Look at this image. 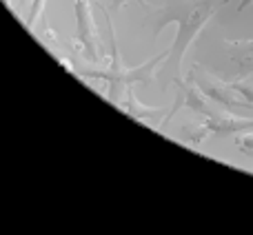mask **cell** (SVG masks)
Masks as SVG:
<instances>
[{"mask_svg":"<svg viewBox=\"0 0 253 235\" xmlns=\"http://www.w3.org/2000/svg\"><path fill=\"white\" fill-rule=\"evenodd\" d=\"M207 131L213 135H238L245 133V131L253 129V120H247V118H236L233 114H218L213 118H207L205 122Z\"/></svg>","mask_w":253,"mask_h":235,"instance_id":"277c9868","label":"cell"},{"mask_svg":"<svg viewBox=\"0 0 253 235\" xmlns=\"http://www.w3.org/2000/svg\"><path fill=\"white\" fill-rule=\"evenodd\" d=\"M229 47H231V60L238 69V76L240 78L253 76V40L229 42Z\"/></svg>","mask_w":253,"mask_h":235,"instance_id":"8992f818","label":"cell"},{"mask_svg":"<svg viewBox=\"0 0 253 235\" xmlns=\"http://www.w3.org/2000/svg\"><path fill=\"white\" fill-rule=\"evenodd\" d=\"M125 2H129V0H111V7H114V11H120V9L125 7ZM135 2H138L142 9H147V2H144V0H135Z\"/></svg>","mask_w":253,"mask_h":235,"instance_id":"9c48e42d","label":"cell"},{"mask_svg":"<svg viewBox=\"0 0 253 235\" xmlns=\"http://www.w3.org/2000/svg\"><path fill=\"white\" fill-rule=\"evenodd\" d=\"M251 2H253V0H240V4H238V11H245V9L249 7Z\"/></svg>","mask_w":253,"mask_h":235,"instance_id":"8fae6325","label":"cell"},{"mask_svg":"<svg viewBox=\"0 0 253 235\" xmlns=\"http://www.w3.org/2000/svg\"><path fill=\"white\" fill-rule=\"evenodd\" d=\"M238 144H240L245 151H249V149H253V135H240V138H238Z\"/></svg>","mask_w":253,"mask_h":235,"instance_id":"30bf717a","label":"cell"},{"mask_svg":"<svg viewBox=\"0 0 253 235\" xmlns=\"http://www.w3.org/2000/svg\"><path fill=\"white\" fill-rule=\"evenodd\" d=\"M125 93H126V100H125V102H118V105L123 107V109H125L131 118H135V120H149L151 116H156V114H160V111H165V109H158V107H144L142 102H138V98L133 96L131 87H126Z\"/></svg>","mask_w":253,"mask_h":235,"instance_id":"52a82bcc","label":"cell"},{"mask_svg":"<svg viewBox=\"0 0 253 235\" xmlns=\"http://www.w3.org/2000/svg\"><path fill=\"white\" fill-rule=\"evenodd\" d=\"M227 0H184V2L167 4V7L156 9V25H153V36H160V31L167 25H175V40L169 49L167 60L173 62L175 76L182 74V58L196 36L205 29V25L211 20L215 9L222 7Z\"/></svg>","mask_w":253,"mask_h":235,"instance_id":"6da1fadb","label":"cell"},{"mask_svg":"<svg viewBox=\"0 0 253 235\" xmlns=\"http://www.w3.org/2000/svg\"><path fill=\"white\" fill-rule=\"evenodd\" d=\"M231 87L236 89V91L240 93L247 102H251L253 105V80L251 78H240L238 82H231Z\"/></svg>","mask_w":253,"mask_h":235,"instance_id":"ba28073f","label":"cell"},{"mask_svg":"<svg viewBox=\"0 0 253 235\" xmlns=\"http://www.w3.org/2000/svg\"><path fill=\"white\" fill-rule=\"evenodd\" d=\"M76 9V27H78V40L83 44V51L89 60L98 62V34H96V25L91 18V4L89 0H76L74 2Z\"/></svg>","mask_w":253,"mask_h":235,"instance_id":"3957f363","label":"cell"},{"mask_svg":"<svg viewBox=\"0 0 253 235\" xmlns=\"http://www.w3.org/2000/svg\"><path fill=\"white\" fill-rule=\"evenodd\" d=\"M187 80L207 98V100L220 105L227 114H238V111H245V109H251L253 107L251 102H247L229 82L213 78V76H211L207 69H202L200 65H196L191 71H189Z\"/></svg>","mask_w":253,"mask_h":235,"instance_id":"7a4b0ae2","label":"cell"},{"mask_svg":"<svg viewBox=\"0 0 253 235\" xmlns=\"http://www.w3.org/2000/svg\"><path fill=\"white\" fill-rule=\"evenodd\" d=\"M178 80V87H180V102H182V107L184 109H189V111H193V114H198V116H202L207 120V118H213V116H218V111H213L209 105L205 102V96H202L200 91H198L196 87H193L191 82H182L180 78H175Z\"/></svg>","mask_w":253,"mask_h":235,"instance_id":"5b68a950","label":"cell"}]
</instances>
